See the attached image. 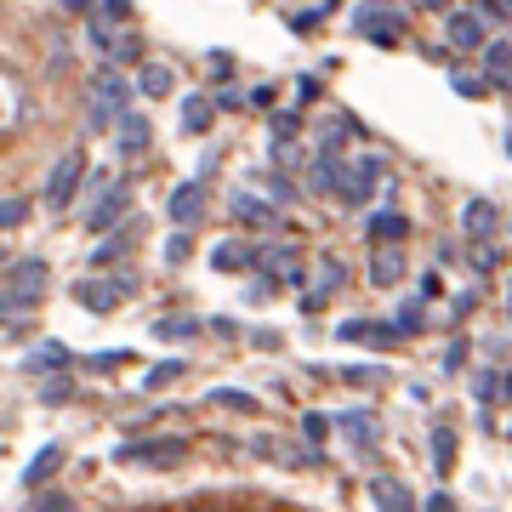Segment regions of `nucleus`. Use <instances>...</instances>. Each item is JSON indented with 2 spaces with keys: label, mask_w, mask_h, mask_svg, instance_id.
I'll return each mask as SVG.
<instances>
[{
  "label": "nucleus",
  "mask_w": 512,
  "mask_h": 512,
  "mask_svg": "<svg viewBox=\"0 0 512 512\" xmlns=\"http://www.w3.org/2000/svg\"><path fill=\"white\" fill-rule=\"evenodd\" d=\"M103 18H131V0H103Z\"/></svg>",
  "instance_id": "nucleus-42"
},
{
  "label": "nucleus",
  "mask_w": 512,
  "mask_h": 512,
  "mask_svg": "<svg viewBox=\"0 0 512 512\" xmlns=\"http://www.w3.org/2000/svg\"><path fill=\"white\" fill-rule=\"evenodd\" d=\"M484 80H490V92H507L512 97V46H484Z\"/></svg>",
  "instance_id": "nucleus-14"
},
{
  "label": "nucleus",
  "mask_w": 512,
  "mask_h": 512,
  "mask_svg": "<svg viewBox=\"0 0 512 512\" xmlns=\"http://www.w3.org/2000/svg\"><path fill=\"white\" fill-rule=\"evenodd\" d=\"M69 365V348L63 342H40L35 353H29V370H63Z\"/></svg>",
  "instance_id": "nucleus-29"
},
{
  "label": "nucleus",
  "mask_w": 512,
  "mask_h": 512,
  "mask_svg": "<svg viewBox=\"0 0 512 512\" xmlns=\"http://www.w3.org/2000/svg\"><path fill=\"white\" fill-rule=\"evenodd\" d=\"M342 433H348L353 444H370L376 439V416H370V410H348V416H342Z\"/></svg>",
  "instance_id": "nucleus-28"
},
{
  "label": "nucleus",
  "mask_w": 512,
  "mask_h": 512,
  "mask_svg": "<svg viewBox=\"0 0 512 512\" xmlns=\"http://www.w3.org/2000/svg\"><path fill=\"white\" fill-rule=\"evenodd\" d=\"M211 268H217V274H245V268H251V245H245V239L211 245Z\"/></svg>",
  "instance_id": "nucleus-16"
},
{
  "label": "nucleus",
  "mask_w": 512,
  "mask_h": 512,
  "mask_svg": "<svg viewBox=\"0 0 512 512\" xmlns=\"http://www.w3.org/2000/svg\"><path fill=\"white\" fill-rule=\"evenodd\" d=\"M450 86H456V97H484V74H450Z\"/></svg>",
  "instance_id": "nucleus-34"
},
{
  "label": "nucleus",
  "mask_w": 512,
  "mask_h": 512,
  "mask_svg": "<svg viewBox=\"0 0 512 512\" xmlns=\"http://www.w3.org/2000/svg\"><path fill=\"white\" fill-rule=\"evenodd\" d=\"M137 86H143L148 97H171V86H177V74L165 69V63H143V74H137Z\"/></svg>",
  "instance_id": "nucleus-25"
},
{
  "label": "nucleus",
  "mask_w": 512,
  "mask_h": 512,
  "mask_svg": "<svg viewBox=\"0 0 512 512\" xmlns=\"http://www.w3.org/2000/svg\"><path fill=\"white\" fill-rule=\"evenodd\" d=\"M52 291V268L40 262V256H18L12 268H6V313L23 319V313H35Z\"/></svg>",
  "instance_id": "nucleus-1"
},
{
  "label": "nucleus",
  "mask_w": 512,
  "mask_h": 512,
  "mask_svg": "<svg viewBox=\"0 0 512 512\" xmlns=\"http://www.w3.org/2000/svg\"><path fill=\"white\" fill-rule=\"evenodd\" d=\"M461 359H467V342H450V353H444V370H461Z\"/></svg>",
  "instance_id": "nucleus-41"
},
{
  "label": "nucleus",
  "mask_w": 512,
  "mask_h": 512,
  "mask_svg": "<svg viewBox=\"0 0 512 512\" xmlns=\"http://www.w3.org/2000/svg\"><path fill=\"white\" fill-rule=\"evenodd\" d=\"M217 97H188L183 103V131L188 137H205V131H211V120H217Z\"/></svg>",
  "instance_id": "nucleus-18"
},
{
  "label": "nucleus",
  "mask_w": 512,
  "mask_h": 512,
  "mask_svg": "<svg viewBox=\"0 0 512 512\" xmlns=\"http://www.w3.org/2000/svg\"><path fill=\"white\" fill-rule=\"evenodd\" d=\"M63 461H69V444H63V439L40 444V450H35V461L23 467V490H35V484H46V478H52L57 467H63Z\"/></svg>",
  "instance_id": "nucleus-12"
},
{
  "label": "nucleus",
  "mask_w": 512,
  "mask_h": 512,
  "mask_svg": "<svg viewBox=\"0 0 512 512\" xmlns=\"http://www.w3.org/2000/svg\"><path fill=\"white\" fill-rule=\"evenodd\" d=\"M268 131H274V143H279V137H296V131H302V120H296V114H274V120H268Z\"/></svg>",
  "instance_id": "nucleus-40"
},
{
  "label": "nucleus",
  "mask_w": 512,
  "mask_h": 512,
  "mask_svg": "<svg viewBox=\"0 0 512 512\" xmlns=\"http://www.w3.org/2000/svg\"><path fill=\"white\" fill-rule=\"evenodd\" d=\"M370 501L387 507V512H410V507H416V495L404 490L399 478H370Z\"/></svg>",
  "instance_id": "nucleus-17"
},
{
  "label": "nucleus",
  "mask_w": 512,
  "mask_h": 512,
  "mask_svg": "<svg viewBox=\"0 0 512 512\" xmlns=\"http://www.w3.org/2000/svg\"><path fill=\"white\" fill-rule=\"evenodd\" d=\"M461 234L467 239H490L495 234V205L484 200V194H473V200L461 205Z\"/></svg>",
  "instance_id": "nucleus-13"
},
{
  "label": "nucleus",
  "mask_w": 512,
  "mask_h": 512,
  "mask_svg": "<svg viewBox=\"0 0 512 512\" xmlns=\"http://www.w3.org/2000/svg\"><path fill=\"white\" fill-rule=\"evenodd\" d=\"M473 268H478V274H490V268H501V251H495L490 239H478V251H473Z\"/></svg>",
  "instance_id": "nucleus-38"
},
{
  "label": "nucleus",
  "mask_w": 512,
  "mask_h": 512,
  "mask_svg": "<svg viewBox=\"0 0 512 512\" xmlns=\"http://www.w3.org/2000/svg\"><path fill=\"white\" fill-rule=\"evenodd\" d=\"M211 399H217V404H228V410H256V399H251V393H239V387H217Z\"/></svg>",
  "instance_id": "nucleus-36"
},
{
  "label": "nucleus",
  "mask_w": 512,
  "mask_h": 512,
  "mask_svg": "<svg viewBox=\"0 0 512 512\" xmlns=\"http://www.w3.org/2000/svg\"><path fill=\"white\" fill-rule=\"evenodd\" d=\"M126 211H131V183H97L92 211H86V228H92V234H109Z\"/></svg>",
  "instance_id": "nucleus-6"
},
{
  "label": "nucleus",
  "mask_w": 512,
  "mask_h": 512,
  "mask_svg": "<svg viewBox=\"0 0 512 512\" xmlns=\"http://www.w3.org/2000/svg\"><path fill=\"white\" fill-rule=\"evenodd\" d=\"M80 177H86V154H80V148L57 154V165L46 171V205H52V211H69V200H74V188H80Z\"/></svg>",
  "instance_id": "nucleus-5"
},
{
  "label": "nucleus",
  "mask_w": 512,
  "mask_h": 512,
  "mask_svg": "<svg viewBox=\"0 0 512 512\" xmlns=\"http://www.w3.org/2000/svg\"><path fill=\"white\" fill-rule=\"evenodd\" d=\"M507 160H512V126H507Z\"/></svg>",
  "instance_id": "nucleus-46"
},
{
  "label": "nucleus",
  "mask_w": 512,
  "mask_h": 512,
  "mask_svg": "<svg viewBox=\"0 0 512 512\" xmlns=\"http://www.w3.org/2000/svg\"><path fill=\"white\" fill-rule=\"evenodd\" d=\"M131 245H137V228H120V234H109V239H103V245L92 251V262H97V268H109V262H120Z\"/></svg>",
  "instance_id": "nucleus-24"
},
{
  "label": "nucleus",
  "mask_w": 512,
  "mask_h": 512,
  "mask_svg": "<svg viewBox=\"0 0 512 512\" xmlns=\"http://www.w3.org/2000/svg\"><path fill=\"white\" fill-rule=\"evenodd\" d=\"M63 6H69V12H86V6H92V0H63Z\"/></svg>",
  "instance_id": "nucleus-45"
},
{
  "label": "nucleus",
  "mask_w": 512,
  "mask_h": 512,
  "mask_svg": "<svg viewBox=\"0 0 512 512\" xmlns=\"http://www.w3.org/2000/svg\"><path fill=\"white\" fill-rule=\"evenodd\" d=\"M234 217L251 222V228H268V222H279V211L268 200H256V194H234Z\"/></svg>",
  "instance_id": "nucleus-21"
},
{
  "label": "nucleus",
  "mask_w": 512,
  "mask_h": 512,
  "mask_svg": "<svg viewBox=\"0 0 512 512\" xmlns=\"http://www.w3.org/2000/svg\"><path fill=\"white\" fill-rule=\"evenodd\" d=\"M188 376V359H165V365H154L143 376V393H160V387H171V382H183Z\"/></svg>",
  "instance_id": "nucleus-26"
},
{
  "label": "nucleus",
  "mask_w": 512,
  "mask_h": 512,
  "mask_svg": "<svg viewBox=\"0 0 512 512\" xmlns=\"http://www.w3.org/2000/svg\"><path fill=\"white\" fill-rule=\"evenodd\" d=\"M404 279V256L399 251H376L370 256V285H399Z\"/></svg>",
  "instance_id": "nucleus-23"
},
{
  "label": "nucleus",
  "mask_w": 512,
  "mask_h": 512,
  "mask_svg": "<svg viewBox=\"0 0 512 512\" xmlns=\"http://www.w3.org/2000/svg\"><path fill=\"white\" fill-rule=\"evenodd\" d=\"M131 109V80H120L114 69H103L86 92V126H120V114Z\"/></svg>",
  "instance_id": "nucleus-2"
},
{
  "label": "nucleus",
  "mask_w": 512,
  "mask_h": 512,
  "mask_svg": "<svg viewBox=\"0 0 512 512\" xmlns=\"http://www.w3.org/2000/svg\"><path fill=\"white\" fill-rule=\"evenodd\" d=\"M444 40H450L456 52H484V18H478V12H450Z\"/></svg>",
  "instance_id": "nucleus-11"
},
{
  "label": "nucleus",
  "mask_w": 512,
  "mask_h": 512,
  "mask_svg": "<svg viewBox=\"0 0 512 512\" xmlns=\"http://www.w3.org/2000/svg\"><path fill=\"white\" fill-rule=\"evenodd\" d=\"M23 222H29V200H23V194H12V200L0 205V228H23Z\"/></svg>",
  "instance_id": "nucleus-32"
},
{
  "label": "nucleus",
  "mask_w": 512,
  "mask_h": 512,
  "mask_svg": "<svg viewBox=\"0 0 512 512\" xmlns=\"http://www.w3.org/2000/svg\"><path fill=\"white\" fill-rule=\"evenodd\" d=\"M342 285H348V268H342L336 256H325V268H319V291L308 296V313H313V308H325V296H330V291H342Z\"/></svg>",
  "instance_id": "nucleus-22"
},
{
  "label": "nucleus",
  "mask_w": 512,
  "mask_h": 512,
  "mask_svg": "<svg viewBox=\"0 0 512 512\" xmlns=\"http://www.w3.org/2000/svg\"><path fill=\"white\" fill-rule=\"evenodd\" d=\"M148 143H154L148 120L126 109V114H120V154H126V160H137V154H148Z\"/></svg>",
  "instance_id": "nucleus-15"
},
{
  "label": "nucleus",
  "mask_w": 512,
  "mask_h": 512,
  "mask_svg": "<svg viewBox=\"0 0 512 512\" xmlns=\"http://www.w3.org/2000/svg\"><path fill=\"white\" fill-rule=\"evenodd\" d=\"M421 12H450V0H416Z\"/></svg>",
  "instance_id": "nucleus-44"
},
{
  "label": "nucleus",
  "mask_w": 512,
  "mask_h": 512,
  "mask_svg": "<svg viewBox=\"0 0 512 512\" xmlns=\"http://www.w3.org/2000/svg\"><path fill=\"white\" fill-rule=\"evenodd\" d=\"M410 234V222H404V211H376V217L365 222V239H382V245H393V239Z\"/></svg>",
  "instance_id": "nucleus-20"
},
{
  "label": "nucleus",
  "mask_w": 512,
  "mask_h": 512,
  "mask_svg": "<svg viewBox=\"0 0 512 512\" xmlns=\"http://www.w3.org/2000/svg\"><path fill=\"white\" fill-rule=\"evenodd\" d=\"M342 171H348V165L336 160V148H325V154L313 160V194H342Z\"/></svg>",
  "instance_id": "nucleus-19"
},
{
  "label": "nucleus",
  "mask_w": 512,
  "mask_h": 512,
  "mask_svg": "<svg viewBox=\"0 0 512 512\" xmlns=\"http://www.w3.org/2000/svg\"><path fill=\"white\" fill-rule=\"evenodd\" d=\"M194 330H200L194 319H160V336H165V342H183V336H194Z\"/></svg>",
  "instance_id": "nucleus-39"
},
{
  "label": "nucleus",
  "mask_w": 512,
  "mask_h": 512,
  "mask_svg": "<svg viewBox=\"0 0 512 512\" xmlns=\"http://www.w3.org/2000/svg\"><path fill=\"white\" fill-rule=\"evenodd\" d=\"M507 228H512V222H507Z\"/></svg>",
  "instance_id": "nucleus-48"
},
{
  "label": "nucleus",
  "mask_w": 512,
  "mask_h": 512,
  "mask_svg": "<svg viewBox=\"0 0 512 512\" xmlns=\"http://www.w3.org/2000/svg\"><path fill=\"white\" fill-rule=\"evenodd\" d=\"M165 217L177 222V228H194V222H205V177H194V183H183L177 194H171V211Z\"/></svg>",
  "instance_id": "nucleus-10"
},
{
  "label": "nucleus",
  "mask_w": 512,
  "mask_h": 512,
  "mask_svg": "<svg viewBox=\"0 0 512 512\" xmlns=\"http://www.w3.org/2000/svg\"><path fill=\"white\" fill-rule=\"evenodd\" d=\"M507 308H512V279H507Z\"/></svg>",
  "instance_id": "nucleus-47"
},
{
  "label": "nucleus",
  "mask_w": 512,
  "mask_h": 512,
  "mask_svg": "<svg viewBox=\"0 0 512 512\" xmlns=\"http://www.w3.org/2000/svg\"><path fill=\"white\" fill-rule=\"evenodd\" d=\"M376 183H382V160H376V154H359V160L342 171V194H336V200L342 205H365L370 194H376Z\"/></svg>",
  "instance_id": "nucleus-7"
},
{
  "label": "nucleus",
  "mask_w": 512,
  "mask_h": 512,
  "mask_svg": "<svg viewBox=\"0 0 512 512\" xmlns=\"http://www.w3.org/2000/svg\"><path fill=\"white\" fill-rule=\"evenodd\" d=\"M114 456L126 461V467H183L188 439H137V444H120Z\"/></svg>",
  "instance_id": "nucleus-4"
},
{
  "label": "nucleus",
  "mask_w": 512,
  "mask_h": 512,
  "mask_svg": "<svg viewBox=\"0 0 512 512\" xmlns=\"http://www.w3.org/2000/svg\"><path fill=\"white\" fill-rule=\"evenodd\" d=\"M348 382H353V387H382L387 370H382V365H348Z\"/></svg>",
  "instance_id": "nucleus-33"
},
{
  "label": "nucleus",
  "mask_w": 512,
  "mask_h": 512,
  "mask_svg": "<svg viewBox=\"0 0 512 512\" xmlns=\"http://www.w3.org/2000/svg\"><path fill=\"white\" fill-rule=\"evenodd\" d=\"M478 399L484 404H512V370L507 376H501V370H495V376H478Z\"/></svg>",
  "instance_id": "nucleus-27"
},
{
  "label": "nucleus",
  "mask_w": 512,
  "mask_h": 512,
  "mask_svg": "<svg viewBox=\"0 0 512 512\" xmlns=\"http://www.w3.org/2000/svg\"><path fill=\"white\" fill-rule=\"evenodd\" d=\"M484 18H512V0H484Z\"/></svg>",
  "instance_id": "nucleus-43"
},
{
  "label": "nucleus",
  "mask_w": 512,
  "mask_h": 512,
  "mask_svg": "<svg viewBox=\"0 0 512 512\" xmlns=\"http://www.w3.org/2000/svg\"><path fill=\"white\" fill-rule=\"evenodd\" d=\"M131 296H137V279L131 274H120V279H86V285H80V302H86V308L92 313H114L120 308V302H131Z\"/></svg>",
  "instance_id": "nucleus-8"
},
{
  "label": "nucleus",
  "mask_w": 512,
  "mask_h": 512,
  "mask_svg": "<svg viewBox=\"0 0 512 512\" xmlns=\"http://www.w3.org/2000/svg\"><path fill=\"white\" fill-rule=\"evenodd\" d=\"M433 467H439V473H450V467H456V433H450V427H439V433H433Z\"/></svg>",
  "instance_id": "nucleus-30"
},
{
  "label": "nucleus",
  "mask_w": 512,
  "mask_h": 512,
  "mask_svg": "<svg viewBox=\"0 0 512 512\" xmlns=\"http://www.w3.org/2000/svg\"><path fill=\"white\" fill-rule=\"evenodd\" d=\"M393 325H399V336H416V330H427V313H421V302H404Z\"/></svg>",
  "instance_id": "nucleus-31"
},
{
  "label": "nucleus",
  "mask_w": 512,
  "mask_h": 512,
  "mask_svg": "<svg viewBox=\"0 0 512 512\" xmlns=\"http://www.w3.org/2000/svg\"><path fill=\"white\" fill-rule=\"evenodd\" d=\"M92 46L109 63H131V57H143V40L131 35V29H109V23H92Z\"/></svg>",
  "instance_id": "nucleus-9"
},
{
  "label": "nucleus",
  "mask_w": 512,
  "mask_h": 512,
  "mask_svg": "<svg viewBox=\"0 0 512 512\" xmlns=\"http://www.w3.org/2000/svg\"><path fill=\"white\" fill-rule=\"evenodd\" d=\"M353 35L376 40V46H399V35H404V12H399V6H387V0H365V6L353 12Z\"/></svg>",
  "instance_id": "nucleus-3"
},
{
  "label": "nucleus",
  "mask_w": 512,
  "mask_h": 512,
  "mask_svg": "<svg viewBox=\"0 0 512 512\" xmlns=\"http://www.w3.org/2000/svg\"><path fill=\"white\" fill-rule=\"evenodd\" d=\"M188 234H194V228H177V234L165 239V262H183V256H188V245H194Z\"/></svg>",
  "instance_id": "nucleus-37"
},
{
  "label": "nucleus",
  "mask_w": 512,
  "mask_h": 512,
  "mask_svg": "<svg viewBox=\"0 0 512 512\" xmlns=\"http://www.w3.org/2000/svg\"><path fill=\"white\" fill-rule=\"evenodd\" d=\"M69 393H74V382L69 376H57V382L40 387V404H69Z\"/></svg>",
  "instance_id": "nucleus-35"
}]
</instances>
